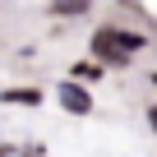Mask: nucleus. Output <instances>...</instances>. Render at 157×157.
<instances>
[{"mask_svg": "<svg viewBox=\"0 0 157 157\" xmlns=\"http://www.w3.org/2000/svg\"><path fill=\"white\" fill-rule=\"evenodd\" d=\"M152 125H157V106H152Z\"/></svg>", "mask_w": 157, "mask_h": 157, "instance_id": "20e7f679", "label": "nucleus"}, {"mask_svg": "<svg viewBox=\"0 0 157 157\" xmlns=\"http://www.w3.org/2000/svg\"><path fill=\"white\" fill-rule=\"evenodd\" d=\"M60 102H65L69 111H88V106H93V97H88L83 88H74V83H65V88H60Z\"/></svg>", "mask_w": 157, "mask_h": 157, "instance_id": "f03ea898", "label": "nucleus"}, {"mask_svg": "<svg viewBox=\"0 0 157 157\" xmlns=\"http://www.w3.org/2000/svg\"><path fill=\"white\" fill-rule=\"evenodd\" d=\"M139 46H143V37H134V33H97V37H93V51H97L102 60H116V65L129 60Z\"/></svg>", "mask_w": 157, "mask_h": 157, "instance_id": "f257e3e1", "label": "nucleus"}, {"mask_svg": "<svg viewBox=\"0 0 157 157\" xmlns=\"http://www.w3.org/2000/svg\"><path fill=\"white\" fill-rule=\"evenodd\" d=\"M5 102H42V93H5Z\"/></svg>", "mask_w": 157, "mask_h": 157, "instance_id": "7ed1b4c3", "label": "nucleus"}]
</instances>
